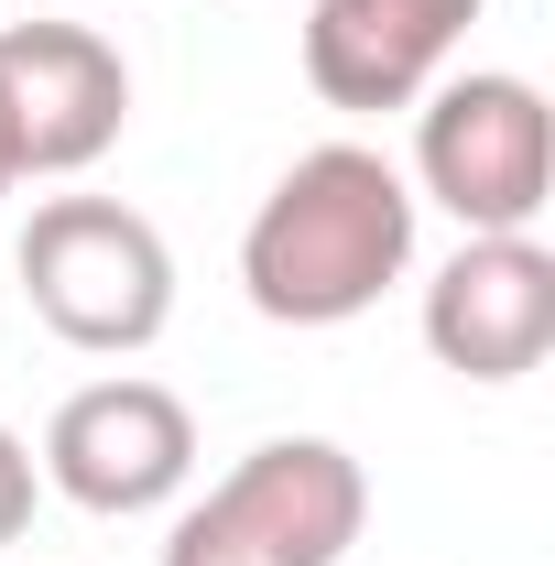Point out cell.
Here are the masks:
<instances>
[{
	"label": "cell",
	"mask_w": 555,
	"mask_h": 566,
	"mask_svg": "<svg viewBox=\"0 0 555 566\" xmlns=\"http://www.w3.org/2000/svg\"><path fill=\"white\" fill-rule=\"evenodd\" d=\"M425 197L404 186L392 153L370 142H316L273 175V197L240 229V294L273 327H348L415 273Z\"/></svg>",
	"instance_id": "cell-1"
},
{
	"label": "cell",
	"mask_w": 555,
	"mask_h": 566,
	"mask_svg": "<svg viewBox=\"0 0 555 566\" xmlns=\"http://www.w3.org/2000/svg\"><path fill=\"white\" fill-rule=\"evenodd\" d=\"M22 305L87 359H142L175 327V251L121 197H44L11 240Z\"/></svg>",
	"instance_id": "cell-2"
},
{
	"label": "cell",
	"mask_w": 555,
	"mask_h": 566,
	"mask_svg": "<svg viewBox=\"0 0 555 566\" xmlns=\"http://www.w3.org/2000/svg\"><path fill=\"white\" fill-rule=\"evenodd\" d=\"M370 523V480L338 436H262L175 512L164 566H338Z\"/></svg>",
	"instance_id": "cell-3"
},
{
	"label": "cell",
	"mask_w": 555,
	"mask_h": 566,
	"mask_svg": "<svg viewBox=\"0 0 555 566\" xmlns=\"http://www.w3.org/2000/svg\"><path fill=\"white\" fill-rule=\"evenodd\" d=\"M415 197L458 218L469 240H501V229H534L555 186V120H545V87L512 66H469V76H436L415 98Z\"/></svg>",
	"instance_id": "cell-4"
},
{
	"label": "cell",
	"mask_w": 555,
	"mask_h": 566,
	"mask_svg": "<svg viewBox=\"0 0 555 566\" xmlns=\"http://www.w3.org/2000/svg\"><path fill=\"white\" fill-rule=\"evenodd\" d=\"M33 469L76 512L132 523V512H164V501L197 480V415H186V392H164L142 370H109V381H76L66 403H55Z\"/></svg>",
	"instance_id": "cell-5"
},
{
	"label": "cell",
	"mask_w": 555,
	"mask_h": 566,
	"mask_svg": "<svg viewBox=\"0 0 555 566\" xmlns=\"http://www.w3.org/2000/svg\"><path fill=\"white\" fill-rule=\"evenodd\" d=\"M132 132V66L98 22H0V142L22 175H87Z\"/></svg>",
	"instance_id": "cell-6"
},
{
	"label": "cell",
	"mask_w": 555,
	"mask_h": 566,
	"mask_svg": "<svg viewBox=\"0 0 555 566\" xmlns=\"http://www.w3.org/2000/svg\"><path fill=\"white\" fill-rule=\"evenodd\" d=\"M425 349L458 381H523L555 349V251L534 229L458 240V262L425 283Z\"/></svg>",
	"instance_id": "cell-7"
},
{
	"label": "cell",
	"mask_w": 555,
	"mask_h": 566,
	"mask_svg": "<svg viewBox=\"0 0 555 566\" xmlns=\"http://www.w3.org/2000/svg\"><path fill=\"white\" fill-rule=\"evenodd\" d=\"M480 0H316L305 11V87L327 109H415L458 66Z\"/></svg>",
	"instance_id": "cell-8"
},
{
	"label": "cell",
	"mask_w": 555,
	"mask_h": 566,
	"mask_svg": "<svg viewBox=\"0 0 555 566\" xmlns=\"http://www.w3.org/2000/svg\"><path fill=\"white\" fill-rule=\"evenodd\" d=\"M33 501H44V469H33V447H22V436L0 424V545H22Z\"/></svg>",
	"instance_id": "cell-9"
},
{
	"label": "cell",
	"mask_w": 555,
	"mask_h": 566,
	"mask_svg": "<svg viewBox=\"0 0 555 566\" xmlns=\"http://www.w3.org/2000/svg\"><path fill=\"white\" fill-rule=\"evenodd\" d=\"M11 186H22V164H11V142H0V197H11Z\"/></svg>",
	"instance_id": "cell-10"
}]
</instances>
